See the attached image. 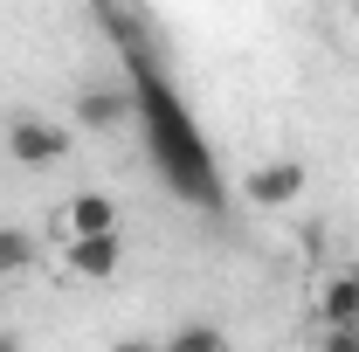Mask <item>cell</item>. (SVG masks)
Masks as SVG:
<instances>
[{
  "instance_id": "obj_1",
  "label": "cell",
  "mask_w": 359,
  "mask_h": 352,
  "mask_svg": "<svg viewBox=\"0 0 359 352\" xmlns=\"http://www.w3.org/2000/svg\"><path fill=\"white\" fill-rule=\"evenodd\" d=\"M97 21L125 42V62H132V111L145 138H152V159H159V173L173 187L180 201H194V208H222V173H215V152H208V138L201 125L187 118V104H180V90L166 83V69H159V55L138 42L145 35V21L138 14H118V7H97Z\"/></svg>"
},
{
  "instance_id": "obj_2",
  "label": "cell",
  "mask_w": 359,
  "mask_h": 352,
  "mask_svg": "<svg viewBox=\"0 0 359 352\" xmlns=\"http://www.w3.org/2000/svg\"><path fill=\"white\" fill-rule=\"evenodd\" d=\"M0 145H7V159H14L21 173H48V166L69 159V125H55V118H42V111H14Z\"/></svg>"
},
{
  "instance_id": "obj_3",
  "label": "cell",
  "mask_w": 359,
  "mask_h": 352,
  "mask_svg": "<svg viewBox=\"0 0 359 352\" xmlns=\"http://www.w3.org/2000/svg\"><path fill=\"white\" fill-rule=\"evenodd\" d=\"M55 235L62 242H104V235H125V208L104 194V187H83L55 208Z\"/></svg>"
},
{
  "instance_id": "obj_4",
  "label": "cell",
  "mask_w": 359,
  "mask_h": 352,
  "mask_svg": "<svg viewBox=\"0 0 359 352\" xmlns=\"http://www.w3.org/2000/svg\"><path fill=\"white\" fill-rule=\"evenodd\" d=\"M304 187H311V173H304L297 159H263V166L242 173V201L263 208V215H283V208L304 201Z\"/></svg>"
},
{
  "instance_id": "obj_5",
  "label": "cell",
  "mask_w": 359,
  "mask_h": 352,
  "mask_svg": "<svg viewBox=\"0 0 359 352\" xmlns=\"http://www.w3.org/2000/svg\"><path fill=\"white\" fill-rule=\"evenodd\" d=\"M62 269L76 283H111L125 269V235H104V242H62Z\"/></svg>"
},
{
  "instance_id": "obj_6",
  "label": "cell",
  "mask_w": 359,
  "mask_h": 352,
  "mask_svg": "<svg viewBox=\"0 0 359 352\" xmlns=\"http://www.w3.org/2000/svg\"><path fill=\"white\" fill-rule=\"evenodd\" d=\"M318 325L325 332H359V276L353 269H332L318 283Z\"/></svg>"
},
{
  "instance_id": "obj_7",
  "label": "cell",
  "mask_w": 359,
  "mask_h": 352,
  "mask_svg": "<svg viewBox=\"0 0 359 352\" xmlns=\"http://www.w3.org/2000/svg\"><path fill=\"white\" fill-rule=\"evenodd\" d=\"M125 118H138L125 83H90L83 97H76V125H90V132H118Z\"/></svg>"
},
{
  "instance_id": "obj_8",
  "label": "cell",
  "mask_w": 359,
  "mask_h": 352,
  "mask_svg": "<svg viewBox=\"0 0 359 352\" xmlns=\"http://www.w3.org/2000/svg\"><path fill=\"white\" fill-rule=\"evenodd\" d=\"M159 352H235V346H228V332L215 318H187V325H173L159 339Z\"/></svg>"
},
{
  "instance_id": "obj_9",
  "label": "cell",
  "mask_w": 359,
  "mask_h": 352,
  "mask_svg": "<svg viewBox=\"0 0 359 352\" xmlns=\"http://www.w3.org/2000/svg\"><path fill=\"white\" fill-rule=\"evenodd\" d=\"M28 269H35V235L14 228V221H0V283H14Z\"/></svg>"
},
{
  "instance_id": "obj_10",
  "label": "cell",
  "mask_w": 359,
  "mask_h": 352,
  "mask_svg": "<svg viewBox=\"0 0 359 352\" xmlns=\"http://www.w3.org/2000/svg\"><path fill=\"white\" fill-rule=\"evenodd\" d=\"M318 352H359V332H318Z\"/></svg>"
},
{
  "instance_id": "obj_11",
  "label": "cell",
  "mask_w": 359,
  "mask_h": 352,
  "mask_svg": "<svg viewBox=\"0 0 359 352\" xmlns=\"http://www.w3.org/2000/svg\"><path fill=\"white\" fill-rule=\"evenodd\" d=\"M111 352H159V339H118Z\"/></svg>"
},
{
  "instance_id": "obj_12",
  "label": "cell",
  "mask_w": 359,
  "mask_h": 352,
  "mask_svg": "<svg viewBox=\"0 0 359 352\" xmlns=\"http://www.w3.org/2000/svg\"><path fill=\"white\" fill-rule=\"evenodd\" d=\"M0 352H21V339H14V332H0Z\"/></svg>"
},
{
  "instance_id": "obj_13",
  "label": "cell",
  "mask_w": 359,
  "mask_h": 352,
  "mask_svg": "<svg viewBox=\"0 0 359 352\" xmlns=\"http://www.w3.org/2000/svg\"><path fill=\"white\" fill-rule=\"evenodd\" d=\"M346 21H353V35H359V0H353V7H346Z\"/></svg>"
},
{
  "instance_id": "obj_14",
  "label": "cell",
  "mask_w": 359,
  "mask_h": 352,
  "mask_svg": "<svg viewBox=\"0 0 359 352\" xmlns=\"http://www.w3.org/2000/svg\"><path fill=\"white\" fill-rule=\"evenodd\" d=\"M353 276H359V263H353Z\"/></svg>"
}]
</instances>
